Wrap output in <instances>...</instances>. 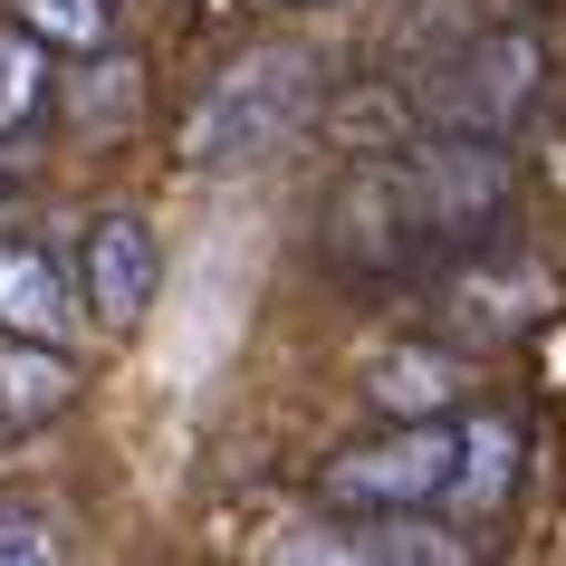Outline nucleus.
I'll return each instance as SVG.
<instances>
[{
  "mask_svg": "<svg viewBox=\"0 0 566 566\" xmlns=\"http://www.w3.org/2000/svg\"><path fill=\"white\" fill-rule=\"evenodd\" d=\"M307 116H317V49H307V39L240 49V59L202 87L192 125H182V164H192V174H240V164L279 154Z\"/></svg>",
  "mask_w": 566,
  "mask_h": 566,
  "instance_id": "obj_1",
  "label": "nucleus"
},
{
  "mask_svg": "<svg viewBox=\"0 0 566 566\" xmlns=\"http://www.w3.org/2000/svg\"><path fill=\"white\" fill-rule=\"evenodd\" d=\"M49 106V49L30 30H0V145H20Z\"/></svg>",
  "mask_w": 566,
  "mask_h": 566,
  "instance_id": "obj_14",
  "label": "nucleus"
},
{
  "mask_svg": "<svg viewBox=\"0 0 566 566\" xmlns=\"http://www.w3.org/2000/svg\"><path fill=\"white\" fill-rule=\"evenodd\" d=\"M0 202H10V174H0Z\"/></svg>",
  "mask_w": 566,
  "mask_h": 566,
  "instance_id": "obj_16",
  "label": "nucleus"
},
{
  "mask_svg": "<svg viewBox=\"0 0 566 566\" xmlns=\"http://www.w3.org/2000/svg\"><path fill=\"white\" fill-rule=\"evenodd\" d=\"M289 557H356V566H461V557H471V537L422 528L413 509H356V528L298 537Z\"/></svg>",
  "mask_w": 566,
  "mask_h": 566,
  "instance_id": "obj_8",
  "label": "nucleus"
},
{
  "mask_svg": "<svg viewBox=\"0 0 566 566\" xmlns=\"http://www.w3.org/2000/svg\"><path fill=\"white\" fill-rule=\"evenodd\" d=\"M67 557V509L49 490H0V566H49Z\"/></svg>",
  "mask_w": 566,
  "mask_h": 566,
  "instance_id": "obj_13",
  "label": "nucleus"
},
{
  "mask_svg": "<svg viewBox=\"0 0 566 566\" xmlns=\"http://www.w3.org/2000/svg\"><path fill=\"white\" fill-rule=\"evenodd\" d=\"M67 269L30 240H0V336H67Z\"/></svg>",
  "mask_w": 566,
  "mask_h": 566,
  "instance_id": "obj_12",
  "label": "nucleus"
},
{
  "mask_svg": "<svg viewBox=\"0 0 566 566\" xmlns=\"http://www.w3.org/2000/svg\"><path fill=\"white\" fill-rule=\"evenodd\" d=\"M461 385H471V365L451 356V346H394V356H375V375H365V403L385 422H432L461 403Z\"/></svg>",
  "mask_w": 566,
  "mask_h": 566,
  "instance_id": "obj_9",
  "label": "nucleus"
},
{
  "mask_svg": "<svg viewBox=\"0 0 566 566\" xmlns=\"http://www.w3.org/2000/svg\"><path fill=\"white\" fill-rule=\"evenodd\" d=\"M67 403H77V365L59 356V336H0V432H30Z\"/></svg>",
  "mask_w": 566,
  "mask_h": 566,
  "instance_id": "obj_11",
  "label": "nucleus"
},
{
  "mask_svg": "<svg viewBox=\"0 0 566 566\" xmlns=\"http://www.w3.org/2000/svg\"><path fill=\"white\" fill-rule=\"evenodd\" d=\"M451 490V422H394L385 442H356L336 451L327 471H317V500L327 509H432Z\"/></svg>",
  "mask_w": 566,
  "mask_h": 566,
  "instance_id": "obj_4",
  "label": "nucleus"
},
{
  "mask_svg": "<svg viewBox=\"0 0 566 566\" xmlns=\"http://www.w3.org/2000/svg\"><path fill=\"white\" fill-rule=\"evenodd\" d=\"M327 260L356 269V279H413V269H432L413 211H403V192H394V164H356V174L336 182V202H327Z\"/></svg>",
  "mask_w": 566,
  "mask_h": 566,
  "instance_id": "obj_5",
  "label": "nucleus"
},
{
  "mask_svg": "<svg viewBox=\"0 0 566 566\" xmlns=\"http://www.w3.org/2000/svg\"><path fill=\"white\" fill-rule=\"evenodd\" d=\"M154 279H164V250H154V231L135 221V211L87 221V307L106 317V327H135V317H145Z\"/></svg>",
  "mask_w": 566,
  "mask_h": 566,
  "instance_id": "obj_7",
  "label": "nucleus"
},
{
  "mask_svg": "<svg viewBox=\"0 0 566 566\" xmlns=\"http://www.w3.org/2000/svg\"><path fill=\"white\" fill-rule=\"evenodd\" d=\"M537 307H547V269H528V260H480V250H461L442 269V336L451 346H509Z\"/></svg>",
  "mask_w": 566,
  "mask_h": 566,
  "instance_id": "obj_6",
  "label": "nucleus"
},
{
  "mask_svg": "<svg viewBox=\"0 0 566 566\" xmlns=\"http://www.w3.org/2000/svg\"><path fill=\"white\" fill-rule=\"evenodd\" d=\"M20 30H30L39 49H106L116 0H20Z\"/></svg>",
  "mask_w": 566,
  "mask_h": 566,
  "instance_id": "obj_15",
  "label": "nucleus"
},
{
  "mask_svg": "<svg viewBox=\"0 0 566 566\" xmlns=\"http://www.w3.org/2000/svg\"><path fill=\"white\" fill-rule=\"evenodd\" d=\"M394 164V192L413 211V231L432 260H461V250H490V231L509 221V154L500 135H422V145L385 154Z\"/></svg>",
  "mask_w": 566,
  "mask_h": 566,
  "instance_id": "obj_2",
  "label": "nucleus"
},
{
  "mask_svg": "<svg viewBox=\"0 0 566 566\" xmlns=\"http://www.w3.org/2000/svg\"><path fill=\"white\" fill-rule=\"evenodd\" d=\"M537 77H547V49L528 30H480L471 49H451L432 77H422V125H442V135H500L537 106Z\"/></svg>",
  "mask_w": 566,
  "mask_h": 566,
  "instance_id": "obj_3",
  "label": "nucleus"
},
{
  "mask_svg": "<svg viewBox=\"0 0 566 566\" xmlns=\"http://www.w3.org/2000/svg\"><path fill=\"white\" fill-rule=\"evenodd\" d=\"M509 480H518V422H509V413L451 422V490H442V500L461 509V518H490V509L509 500Z\"/></svg>",
  "mask_w": 566,
  "mask_h": 566,
  "instance_id": "obj_10",
  "label": "nucleus"
}]
</instances>
